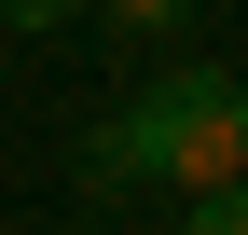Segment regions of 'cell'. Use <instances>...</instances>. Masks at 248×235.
I'll list each match as a JSON object with an SVG mask.
<instances>
[{
    "mask_svg": "<svg viewBox=\"0 0 248 235\" xmlns=\"http://www.w3.org/2000/svg\"><path fill=\"white\" fill-rule=\"evenodd\" d=\"M179 221H193V235H248V166L207 180V194H179Z\"/></svg>",
    "mask_w": 248,
    "mask_h": 235,
    "instance_id": "2",
    "label": "cell"
},
{
    "mask_svg": "<svg viewBox=\"0 0 248 235\" xmlns=\"http://www.w3.org/2000/svg\"><path fill=\"white\" fill-rule=\"evenodd\" d=\"M97 14H110V28H179L193 0H97Z\"/></svg>",
    "mask_w": 248,
    "mask_h": 235,
    "instance_id": "4",
    "label": "cell"
},
{
    "mask_svg": "<svg viewBox=\"0 0 248 235\" xmlns=\"http://www.w3.org/2000/svg\"><path fill=\"white\" fill-rule=\"evenodd\" d=\"M69 14H97V0H0V28H69Z\"/></svg>",
    "mask_w": 248,
    "mask_h": 235,
    "instance_id": "3",
    "label": "cell"
},
{
    "mask_svg": "<svg viewBox=\"0 0 248 235\" xmlns=\"http://www.w3.org/2000/svg\"><path fill=\"white\" fill-rule=\"evenodd\" d=\"M234 166H248V69H166L97 138V180H166V208L207 194V180H234Z\"/></svg>",
    "mask_w": 248,
    "mask_h": 235,
    "instance_id": "1",
    "label": "cell"
}]
</instances>
